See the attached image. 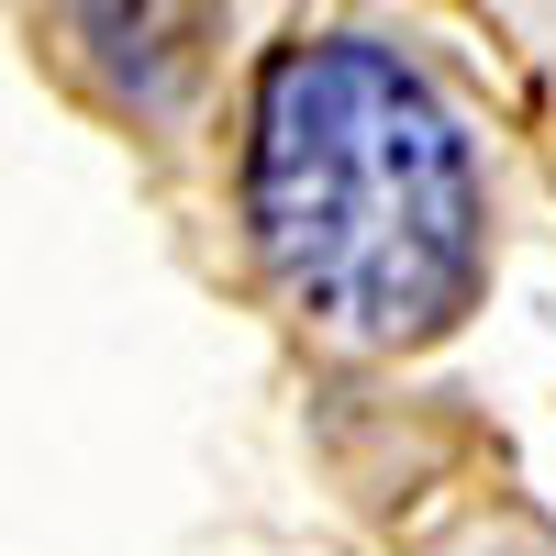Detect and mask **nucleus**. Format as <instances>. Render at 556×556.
Segmentation results:
<instances>
[{
    "label": "nucleus",
    "mask_w": 556,
    "mask_h": 556,
    "mask_svg": "<svg viewBox=\"0 0 556 556\" xmlns=\"http://www.w3.org/2000/svg\"><path fill=\"white\" fill-rule=\"evenodd\" d=\"M245 245L334 345H434L490 290V178L390 34H290L245 101Z\"/></svg>",
    "instance_id": "1"
}]
</instances>
